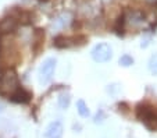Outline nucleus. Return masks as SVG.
I'll list each match as a JSON object with an SVG mask.
<instances>
[{
	"label": "nucleus",
	"instance_id": "nucleus-1",
	"mask_svg": "<svg viewBox=\"0 0 157 138\" xmlns=\"http://www.w3.org/2000/svg\"><path fill=\"white\" fill-rule=\"evenodd\" d=\"M136 117L151 131H157V106L151 103H139L136 108Z\"/></svg>",
	"mask_w": 157,
	"mask_h": 138
},
{
	"label": "nucleus",
	"instance_id": "nucleus-2",
	"mask_svg": "<svg viewBox=\"0 0 157 138\" xmlns=\"http://www.w3.org/2000/svg\"><path fill=\"white\" fill-rule=\"evenodd\" d=\"M20 88V82H18L17 73L14 70L9 69L3 73V75L0 77V91L4 95H9V98Z\"/></svg>",
	"mask_w": 157,
	"mask_h": 138
},
{
	"label": "nucleus",
	"instance_id": "nucleus-3",
	"mask_svg": "<svg viewBox=\"0 0 157 138\" xmlns=\"http://www.w3.org/2000/svg\"><path fill=\"white\" fill-rule=\"evenodd\" d=\"M56 64H57V60L54 57H48L40 64L39 71H38V80L40 84H49L52 81L54 71H56Z\"/></svg>",
	"mask_w": 157,
	"mask_h": 138
},
{
	"label": "nucleus",
	"instance_id": "nucleus-4",
	"mask_svg": "<svg viewBox=\"0 0 157 138\" xmlns=\"http://www.w3.org/2000/svg\"><path fill=\"white\" fill-rule=\"evenodd\" d=\"M90 56L98 63H106V61H109L113 57V49H111V46L109 43H104V42L98 43L90 50Z\"/></svg>",
	"mask_w": 157,
	"mask_h": 138
},
{
	"label": "nucleus",
	"instance_id": "nucleus-5",
	"mask_svg": "<svg viewBox=\"0 0 157 138\" xmlns=\"http://www.w3.org/2000/svg\"><path fill=\"white\" fill-rule=\"evenodd\" d=\"M63 131H64V127H63L61 121H59V120L52 121L48 126L46 131H44V137L46 138H61Z\"/></svg>",
	"mask_w": 157,
	"mask_h": 138
},
{
	"label": "nucleus",
	"instance_id": "nucleus-6",
	"mask_svg": "<svg viewBox=\"0 0 157 138\" xmlns=\"http://www.w3.org/2000/svg\"><path fill=\"white\" fill-rule=\"evenodd\" d=\"M10 99H11L13 102H17V103H27V102H29V99H31V93L28 92L27 89H24L22 87H20L11 96H10Z\"/></svg>",
	"mask_w": 157,
	"mask_h": 138
},
{
	"label": "nucleus",
	"instance_id": "nucleus-7",
	"mask_svg": "<svg viewBox=\"0 0 157 138\" xmlns=\"http://www.w3.org/2000/svg\"><path fill=\"white\" fill-rule=\"evenodd\" d=\"M15 27H17V22H15L14 18H4L3 21L0 22V30L3 31V32H10Z\"/></svg>",
	"mask_w": 157,
	"mask_h": 138
},
{
	"label": "nucleus",
	"instance_id": "nucleus-8",
	"mask_svg": "<svg viewBox=\"0 0 157 138\" xmlns=\"http://www.w3.org/2000/svg\"><path fill=\"white\" fill-rule=\"evenodd\" d=\"M70 102H71V96H70L68 92H61L59 95V108L60 109H63V110L68 109Z\"/></svg>",
	"mask_w": 157,
	"mask_h": 138
},
{
	"label": "nucleus",
	"instance_id": "nucleus-9",
	"mask_svg": "<svg viewBox=\"0 0 157 138\" xmlns=\"http://www.w3.org/2000/svg\"><path fill=\"white\" fill-rule=\"evenodd\" d=\"M77 109H78V113H79L82 117H88L89 113H90L88 106H86V103H85V101H82V99H79L77 102Z\"/></svg>",
	"mask_w": 157,
	"mask_h": 138
},
{
	"label": "nucleus",
	"instance_id": "nucleus-10",
	"mask_svg": "<svg viewBox=\"0 0 157 138\" xmlns=\"http://www.w3.org/2000/svg\"><path fill=\"white\" fill-rule=\"evenodd\" d=\"M149 71L153 75H157V53L151 54V57L149 59Z\"/></svg>",
	"mask_w": 157,
	"mask_h": 138
},
{
	"label": "nucleus",
	"instance_id": "nucleus-11",
	"mask_svg": "<svg viewBox=\"0 0 157 138\" xmlns=\"http://www.w3.org/2000/svg\"><path fill=\"white\" fill-rule=\"evenodd\" d=\"M120 64L124 67H128V66H132L133 64V59L129 56V54H122L120 57Z\"/></svg>",
	"mask_w": 157,
	"mask_h": 138
},
{
	"label": "nucleus",
	"instance_id": "nucleus-12",
	"mask_svg": "<svg viewBox=\"0 0 157 138\" xmlns=\"http://www.w3.org/2000/svg\"><path fill=\"white\" fill-rule=\"evenodd\" d=\"M149 2H151V3H157V0H149Z\"/></svg>",
	"mask_w": 157,
	"mask_h": 138
},
{
	"label": "nucleus",
	"instance_id": "nucleus-13",
	"mask_svg": "<svg viewBox=\"0 0 157 138\" xmlns=\"http://www.w3.org/2000/svg\"><path fill=\"white\" fill-rule=\"evenodd\" d=\"M2 109H3V106H2V105H0V112H2Z\"/></svg>",
	"mask_w": 157,
	"mask_h": 138
}]
</instances>
